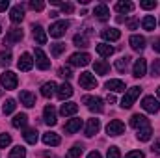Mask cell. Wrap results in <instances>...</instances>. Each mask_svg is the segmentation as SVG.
Listing matches in <instances>:
<instances>
[{
  "label": "cell",
  "instance_id": "6da1fadb",
  "mask_svg": "<svg viewBox=\"0 0 160 158\" xmlns=\"http://www.w3.org/2000/svg\"><path fill=\"white\" fill-rule=\"evenodd\" d=\"M140 93H142V87H138V86L130 87V89L125 93V97L121 99V108H130V106L134 104V101L140 97Z\"/></svg>",
  "mask_w": 160,
  "mask_h": 158
},
{
  "label": "cell",
  "instance_id": "7a4b0ae2",
  "mask_svg": "<svg viewBox=\"0 0 160 158\" xmlns=\"http://www.w3.org/2000/svg\"><path fill=\"white\" fill-rule=\"evenodd\" d=\"M0 84H2L6 89H15V87H17V84H19V78H17V75H15V73L6 71V73H2V75H0Z\"/></svg>",
  "mask_w": 160,
  "mask_h": 158
},
{
  "label": "cell",
  "instance_id": "3957f363",
  "mask_svg": "<svg viewBox=\"0 0 160 158\" xmlns=\"http://www.w3.org/2000/svg\"><path fill=\"white\" fill-rule=\"evenodd\" d=\"M67 28H69V22L67 21H56L54 24H50L48 34H50V37H62L67 32Z\"/></svg>",
  "mask_w": 160,
  "mask_h": 158
},
{
  "label": "cell",
  "instance_id": "277c9868",
  "mask_svg": "<svg viewBox=\"0 0 160 158\" xmlns=\"http://www.w3.org/2000/svg\"><path fill=\"white\" fill-rule=\"evenodd\" d=\"M89 62H91V56L86 54V52H75V54L69 58V63L75 65V67H86Z\"/></svg>",
  "mask_w": 160,
  "mask_h": 158
},
{
  "label": "cell",
  "instance_id": "5b68a950",
  "mask_svg": "<svg viewBox=\"0 0 160 158\" xmlns=\"http://www.w3.org/2000/svg\"><path fill=\"white\" fill-rule=\"evenodd\" d=\"M82 102H84V104H88L91 112L101 114V112L104 110V106H102V99H101V97H84V99H82Z\"/></svg>",
  "mask_w": 160,
  "mask_h": 158
},
{
  "label": "cell",
  "instance_id": "8992f818",
  "mask_svg": "<svg viewBox=\"0 0 160 158\" xmlns=\"http://www.w3.org/2000/svg\"><path fill=\"white\" fill-rule=\"evenodd\" d=\"M142 108L145 110V112H149V114H157L160 112V102L155 99V97H145L143 101H142Z\"/></svg>",
  "mask_w": 160,
  "mask_h": 158
},
{
  "label": "cell",
  "instance_id": "52a82bcc",
  "mask_svg": "<svg viewBox=\"0 0 160 158\" xmlns=\"http://www.w3.org/2000/svg\"><path fill=\"white\" fill-rule=\"evenodd\" d=\"M106 132H108V136H119V134H123V132H125L123 121H119V119L110 121V123L106 125Z\"/></svg>",
  "mask_w": 160,
  "mask_h": 158
},
{
  "label": "cell",
  "instance_id": "ba28073f",
  "mask_svg": "<svg viewBox=\"0 0 160 158\" xmlns=\"http://www.w3.org/2000/svg\"><path fill=\"white\" fill-rule=\"evenodd\" d=\"M78 82L84 89H93V87H97V78H95L91 73H82Z\"/></svg>",
  "mask_w": 160,
  "mask_h": 158
},
{
  "label": "cell",
  "instance_id": "9c48e42d",
  "mask_svg": "<svg viewBox=\"0 0 160 158\" xmlns=\"http://www.w3.org/2000/svg\"><path fill=\"white\" fill-rule=\"evenodd\" d=\"M36 65L39 67L41 71H47L50 67V60L47 58V54L41 48H36Z\"/></svg>",
  "mask_w": 160,
  "mask_h": 158
},
{
  "label": "cell",
  "instance_id": "30bf717a",
  "mask_svg": "<svg viewBox=\"0 0 160 158\" xmlns=\"http://www.w3.org/2000/svg\"><path fill=\"white\" fill-rule=\"evenodd\" d=\"M24 37V34H22V30L21 28H11L9 32H8V36H6V39H4V45L8 43V45H13V43H19V41Z\"/></svg>",
  "mask_w": 160,
  "mask_h": 158
},
{
  "label": "cell",
  "instance_id": "8fae6325",
  "mask_svg": "<svg viewBox=\"0 0 160 158\" xmlns=\"http://www.w3.org/2000/svg\"><path fill=\"white\" fill-rule=\"evenodd\" d=\"M130 126H132V128H138V130H142V128H145V126H151V125H149V119L145 117V116L134 114V116L130 117Z\"/></svg>",
  "mask_w": 160,
  "mask_h": 158
},
{
  "label": "cell",
  "instance_id": "7c38bea8",
  "mask_svg": "<svg viewBox=\"0 0 160 158\" xmlns=\"http://www.w3.org/2000/svg\"><path fill=\"white\" fill-rule=\"evenodd\" d=\"M43 117H45V123L50 125V126H54V125L58 123V119H56V110H54L52 104H47V106H45V110H43Z\"/></svg>",
  "mask_w": 160,
  "mask_h": 158
},
{
  "label": "cell",
  "instance_id": "4fadbf2b",
  "mask_svg": "<svg viewBox=\"0 0 160 158\" xmlns=\"http://www.w3.org/2000/svg\"><path fill=\"white\" fill-rule=\"evenodd\" d=\"M19 69L21 71H30L32 67H34V58L28 54V52H24V54H21V58H19Z\"/></svg>",
  "mask_w": 160,
  "mask_h": 158
},
{
  "label": "cell",
  "instance_id": "5bb4252c",
  "mask_svg": "<svg viewBox=\"0 0 160 158\" xmlns=\"http://www.w3.org/2000/svg\"><path fill=\"white\" fill-rule=\"evenodd\" d=\"M19 101H21V104H24L26 108L36 106V95H34V93H30V91H26V89L19 93Z\"/></svg>",
  "mask_w": 160,
  "mask_h": 158
},
{
  "label": "cell",
  "instance_id": "9a60e30c",
  "mask_svg": "<svg viewBox=\"0 0 160 158\" xmlns=\"http://www.w3.org/2000/svg\"><path fill=\"white\" fill-rule=\"evenodd\" d=\"M145 71H147V62H145L143 58L136 60V62H134V69H132V75H134L136 78H142V77L145 75Z\"/></svg>",
  "mask_w": 160,
  "mask_h": 158
},
{
  "label": "cell",
  "instance_id": "2e32d148",
  "mask_svg": "<svg viewBox=\"0 0 160 158\" xmlns=\"http://www.w3.org/2000/svg\"><path fill=\"white\" fill-rule=\"evenodd\" d=\"M9 19H11V22H21V21L24 19V7H22L21 4L13 6L11 11H9Z\"/></svg>",
  "mask_w": 160,
  "mask_h": 158
},
{
  "label": "cell",
  "instance_id": "e0dca14e",
  "mask_svg": "<svg viewBox=\"0 0 160 158\" xmlns=\"http://www.w3.org/2000/svg\"><path fill=\"white\" fill-rule=\"evenodd\" d=\"M93 15H95L99 21H106V19L110 17V9H108V6H106V4H99V6H95Z\"/></svg>",
  "mask_w": 160,
  "mask_h": 158
},
{
  "label": "cell",
  "instance_id": "ac0fdd59",
  "mask_svg": "<svg viewBox=\"0 0 160 158\" xmlns=\"http://www.w3.org/2000/svg\"><path fill=\"white\" fill-rule=\"evenodd\" d=\"M99 128H101V121L99 119H89L88 121V125H86V136L88 138H91V136H95L97 132H99Z\"/></svg>",
  "mask_w": 160,
  "mask_h": 158
},
{
  "label": "cell",
  "instance_id": "d6986e66",
  "mask_svg": "<svg viewBox=\"0 0 160 158\" xmlns=\"http://www.w3.org/2000/svg\"><path fill=\"white\" fill-rule=\"evenodd\" d=\"M77 112H78V104H77V102H65V104H62V108H60V114H62L63 117L75 116Z\"/></svg>",
  "mask_w": 160,
  "mask_h": 158
},
{
  "label": "cell",
  "instance_id": "ffe728a7",
  "mask_svg": "<svg viewBox=\"0 0 160 158\" xmlns=\"http://www.w3.org/2000/svg\"><path fill=\"white\" fill-rule=\"evenodd\" d=\"M43 143H45V145H52V147H56V145L62 143V138H60L56 132H47V134H43Z\"/></svg>",
  "mask_w": 160,
  "mask_h": 158
},
{
  "label": "cell",
  "instance_id": "44dd1931",
  "mask_svg": "<svg viewBox=\"0 0 160 158\" xmlns=\"http://www.w3.org/2000/svg\"><path fill=\"white\" fill-rule=\"evenodd\" d=\"M101 36H102V39H106V41H118L121 37V32L118 28H104L101 32Z\"/></svg>",
  "mask_w": 160,
  "mask_h": 158
},
{
  "label": "cell",
  "instance_id": "7402d4cb",
  "mask_svg": "<svg viewBox=\"0 0 160 158\" xmlns=\"http://www.w3.org/2000/svg\"><path fill=\"white\" fill-rule=\"evenodd\" d=\"M128 43H130L132 50H138V52H140V50L145 48V37H143V36H130Z\"/></svg>",
  "mask_w": 160,
  "mask_h": 158
},
{
  "label": "cell",
  "instance_id": "603a6c76",
  "mask_svg": "<svg viewBox=\"0 0 160 158\" xmlns=\"http://www.w3.org/2000/svg\"><path fill=\"white\" fill-rule=\"evenodd\" d=\"M80 126H82V121L80 119H69L65 125H63V130L67 132V134H75V132H78Z\"/></svg>",
  "mask_w": 160,
  "mask_h": 158
},
{
  "label": "cell",
  "instance_id": "cb8c5ba5",
  "mask_svg": "<svg viewBox=\"0 0 160 158\" xmlns=\"http://www.w3.org/2000/svg\"><path fill=\"white\" fill-rule=\"evenodd\" d=\"M56 95H58V99H60V101H65V99H69V97L73 95V87H71L69 84H62V86L58 87Z\"/></svg>",
  "mask_w": 160,
  "mask_h": 158
},
{
  "label": "cell",
  "instance_id": "d4e9b609",
  "mask_svg": "<svg viewBox=\"0 0 160 158\" xmlns=\"http://www.w3.org/2000/svg\"><path fill=\"white\" fill-rule=\"evenodd\" d=\"M34 39L38 41L39 45H45L47 43V34H45V30H43V26H39V24H34Z\"/></svg>",
  "mask_w": 160,
  "mask_h": 158
},
{
  "label": "cell",
  "instance_id": "484cf974",
  "mask_svg": "<svg viewBox=\"0 0 160 158\" xmlns=\"http://www.w3.org/2000/svg\"><path fill=\"white\" fill-rule=\"evenodd\" d=\"M97 52H99V56H102V58H110V56L114 54V47H110L108 43H99V45H97Z\"/></svg>",
  "mask_w": 160,
  "mask_h": 158
},
{
  "label": "cell",
  "instance_id": "4316f807",
  "mask_svg": "<svg viewBox=\"0 0 160 158\" xmlns=\"http://www.w3.org/2000/svg\"><path fill=\"white\" fill-rule=\"evenodd\" d=\"M93 69H95L97 75H106V73L110 71V65H108L104 60H97V62L93 63Z\"/></svg>",
  "mask_w": 160,
  "mask_h": 158
},
{
  "label": "cell",
  "instance_id": "83f0119b",
  "mask_svg": "<svg viewBox=\"0 0 160 158\" xmlns=\"http://www.w3.org/2000/svg\"><path fill=\"white\" fill-rule=\"evenodd\" d=\"M56 87H58V86H56L54 82H47V84H43V87H41V95L48 99V97H52V95L56 93Z\"/></svg>",
  "mask_w": 160,
  "mask_h": 158
},
{
  "label": "cell",
  "instance_id": "f1b7e54d",
  "mask_svg": "<svg viewBox=\"0 0 160 158\" xmlns=\"http://www.w3.org/2000/svg\"><path fill=\"white\" fill-rule=\"evenodd\" d=\"M22 136H24L26 143H30V145H36L38 143V130L36 128H26Z\"/></svg>",
  "mask_w": 160,
  "mask_h": 158
},
{
  "label": "cell",
  "instance_id": "f546056e",
  "mask_svg": "<svg viewBox=\"0 0 160 158\" xmlns=\"http://www.w3.org/2000/svg\"><path fill=\"white\" fill-rule=\"evenodd\" d=\"M142 26H143V30L153 32V30H155V26H157L155 17H153V15H145V17H143V21H142Z\"/></svg>",
  "mask_w": 160,
  "mask_h": 158
},
{
  "label": "cell",
  "instance_id": "4dcf8cb0",
  "mask_svg": "<svg viewBox=\"0 0 160 158\" xmlns=\"http://www.w3.org/2000/svg\"><path fill=\"white\" fill-rule=\"evenodd\" d=\"M26 123H28V117H26V114H17L13 121H11V125L15 126V128H24L26 126Z\"/></svg>",
  "mask_w": 160,
  "mask_h": 158
},
{
  "label": "cell",
  "instance_id": "1f68e13d",
  "mask_svg": "<svg viewBox=\"0 0 160 158\" xmlns=\"http://www.w3.org/2000/svg\"><path fill=\"white\" fill-rule=\"evenodd\" d=\"M106 89H112V91H125V82H123V80H108V82H106Z\"/></svg>",
  "mask_w": 160,
  "mask_h": 158
},
{
  "label": "cell",
  "instance_id": "d6a6232c",
  "mask_svg": "<svg viewBox=\"0 0 160 158\" xmlns=\"http://www.w3.org/2000/svg\"><path fill=\"white\" fill-rule=\"evenodd\" d=\"M116 11H119V13H130V11H134V4L132 2H118L116 4Z\"/></svg>",
  "mask_w": 160,
  "mask_h": 158
},
{
  "label": "cell",
  "instance_id": "836d02e7",
  "mask_svg": "<svg viewBox=\"0 0 160 158\" xmlns=\"http://www.w3.org/2000/svg\"><path fill=\"white\" fill-rule=\"evenodd\" d=\"M151 134H153V128L151 126H145V128L138 130V140L140 141H149L151 140Z\"/></svg>",
  "mask_w": 160,
  "mask_h": 158
},
{
  "label": "cell",
  "instance_id": "e575fe53",
  "mask_svg": "<svg viewBox=\"0 0 160 158\" xmlns=\"http://www.w3.org/2000/svg\"><path fill=\"white\" fill-rule=\"evenodd\" d=\"M128 62H130V58H128V56L119 58V60L116 62V69H118L119 73H125V71H127V67H128Z\"/></svg>",
  "mask_w": 160,
  "mask_h": 158
},
{
  "label": "cell",
  "instance_id": "d590c367",
  "mask_svg": "<svg viewBox=\"0 0 160 158\" xmlns=\"http://www.w3.org/2000/svg\"><path fill=\"white\" fill-rule=\"evenodd\" d=\"M9 158H26V149H24V147H21V145L13 147V149H11V153H9Z\"/></svg>",
  "mask_w": 160,
  "mask_h": 158
},
{
  "label": "cell",
  "instance_id": "8d00e7d4",
  "mask_svg": "<svg viewBox=\"0 0 160 158\" xmlns=\"http://www.w3.org/2000/svg\"><path fill=\"white\" fill-rule=\"evenodd\" d=\"M15 101L13 99H8L6 102H4V108H2V112H4V116H9V114H13L15 112Z\"/></svg>",
  "mask_w": 160,
  "mask_h": 158
},
{
  "label": "cell",
  "instance_id": "74e56055",
  "mask_svg": "<svg viewBox=\"0 0 160 158\" xmlns=\"http://www.w3.org/2000/svg\"><path fill=\"white\" fill-rule=\"evenodd\" d=\"M52 4H54V6H60L63 13H73V11H75V6H73V4H69V2L62 4V2H58V0H52Z\"/></svg>",
  "mask_w": 160,
  "mask_h": 158
},
{
  "label": "cell",
  "instance_id": "f35d334b",
  "mask_svg": "<svg viewBox=\"0 0 160 158\" xmlns=\"http://www.w3.org/2000/svg\"><path fill=\"white\" fill-rule=\"evenodd\" d=\"M11 63V52L9 50H2L0 52V65H9Z\"/></svg>",
  "mask_w": 160,
  "mask_h": 158
},
{
  "label": "cell",
  "instance_id": "ab89813d",
  "mask_svg": "<svg viewBox=\"0 0 160 158\" xmlns=\"http://www.w3.org/2000/svg\"><path fill=\"white\" fill-rule=\"evenodd\" d=\"M82 155V145H73L67 153V158H80Z\"/></svg>",
  "mask_w": 160,
  "mask_h": 158
},
{
  "label": "cell",
  "instance_id": "60d3db41",
  "mask_svg": "<svg viewBox=\"0 0 160 158\" xmlns=\"http://www.w3.org/2000/svg\"><path fill=\"white\" fill-rule=\"evenodd\" d=\"M75 45H77V47H82V48H86V47H89V41H88V37H86V36H75Z\"/></svg>",
  "mask_w": 160,
  "mask_h": 158
},
{
  "label": "cell",
  "instance_id": "b9f144b4",
  "mask_svg": "<svg viewBox=\"0 0 160 158\" xmlns=\"http://www.w3.org/2000/svg\"><path fill=\"white\" fill-rule=\"evenodd\" d=\"M50 50H52V56H60V54L65 50V43H54Z\"/></svg>",
  "mask_w": 160,
  "mask_h": 158
},
{
  "label": "cell",
  "instance_id": "7bdbcfd3",
  "mask_svg": "<svg viewBox=\"0 0 160 158\" xmlns=\"http://www.w3.org/2000/svg\"><path fill=\"white\" fill-rule=\"evenodd\" d=\"M28 6H30V9H34V11H43V9H45V2H41V0H32Z\"/></svg>",
  "mask_w": 160,
  "mask_h": 158
},
{
  "label": "cell",
  "instance_id": "ee69618b",
  "mask_svg": "<svg viewBox=\"0 0 160 158\" xmlns=\"http://www.w3.org/2000/svg\"><path fill=\"white\" fill-rule=\"evenodd\" d=\"M11 143V136L9 134H0V149H6Z\"/></svg>",
  "mask_w": 160,
  "mask_h": 158
},
{
  "label": "cell",
  "instance_id": "f6af8a7d",
  "mask_svg": "<svg viewBox=\"0 0 160 158\" xmlns=\"http://www.w3.org/2000/svg\"><path fill=\"white\" fill-rule=\"evenodd\" d=\"M151 75L153 77H160V60H155L151 65Z\"/></svg>",
  "mask_w": 160,
  "mask_h": 158
},
{
  "label": "cell",
  "instance_id": "bcb514c9",
  "mask_svg": "<svg viewBox=\"0 0 160 158\" xmlns=\"http://www.w3.org/2000/svg\"><path fill=\"white\" fill-rule=\"evenodd\" d=\"M106 158H121V153L118 147H110L108 149V155H106Z\"/></svg>",
  "mask_w": 160,
  "mask_h": 158
},
{
  "label": "cell",
  "instance_id": "7dc6e473",
  "mask_svg": "<svg viewBox=\"0 0 160 158\" xmlns=\"http://www.w3.org/2000/svg\"><path fill=\"white\" fill-rule=\"evenodd\" d=\"M140 6L143 9H153V7H157V2L155 0H143V2H140Z\"/></svg>",
  "mask_w": 160,
  "mask_h": 158
},
{
  "label": "cell",
  "instance_id": "c3c4849f",
  "mask_svg": "<svg viewBox=\"0 0 160 158\" xmlns=\"http://www.w3.org/2000/svg\"><path fill=\"white\" fill-rule=\"evenodd\" d=\"M58 73H60V77H62V78H71V77H73V73H71V69H69V67H62Z\"/></svg>",
  "mask_w": 160,
  "mask_h": 158
},
{
  "label": "cell",
  "instance_id": "681fc988",
  "mask_svg": "<svg viewBox=\"0 0 160 158\" xmlns=\"http://www.w3.org/2000/svg\"><path fill=\"white\" fill-rule=\"evenodd\" d=\"M125 158H143V153L142 151H130V153H127Z\"/></svg>",
  "mask_w": 160,
  "mask_h": 158
},
{
  "label": "cell",
  "instance_id": "f907efd6",
  "mask_svg": "<svg viewBox=\"0 0 160 158\" xmlns=\"http://www.w3.org/2000/svg\"><path fill=\"white\" fill-rule=\"evenodd\" d=\"M128 28H130V30H136V28H138V21H136V19H130V21H128Z\"/></svg>",
  "mask_w": 160,
  "mask_h": 158
},
{
  "label": "cell",
  "instance_id": "816d5d0a",
  "mask_svg": "<svg viewBox=\"0 0 160 158\" xmlns=\"http://www.w3.org/2000/svg\"><path fill=\"white\" fill-rule=\"evenodd\" d=\"M9 7V2L8 0H0V11H6Z\"/></svg>",
  "mask_w": 160,
  "mask_h": 158
},
{
  "label": "cell",
  "instance_id": "f5cc1de1",
  "mask_svg": "<svg viewBox=\"0 0 160 158\" xmlns=\"http://www.w3.org/2000/svg\"><path fill=\"white\" fill-rule=\"evenodd\" d=\"M151 151H153L155 155H160V140H157V143L153 145V149H151Z\"/></svg>",
  "mask_w": 160,
  "mask_h": 158
},
{
  "label": "cell",
  "instance_id": "db71d44e",
  "mask_svg": "<svg viewBox=\"0 0 160 158\" xmlns=\"http://www.w3.org/2000/svg\"><path fill=\"white\" fill-rule=\"evenodd\" d=\"M153 48H155V52H160V37L153 43Z\"/></svg>",
  "mask_w": 160,
  "mask_h": 158
},
{
  "label": "cell",
  "instance_id": "11a10c76",
  "mask_svg": "<svg viewBox=\"0 0 160 158\" xmlns=\"http://www.w3.org/2000/svg\"><path fill=\"white\" fill-rule=\"evenodd\" d=\"M88 158H102V156H101V153L93 151V153H89V155H88Z\"/></svg>",
  "mask_w": 160,
  "mask_h": 158
},
{
  "label": "cell",
  "instance_id": "9f6ffc18",
  "mask_svg": "<svg viewBox=\"0 0 160 158\" xmlns=\"http://www.w3.org/2000/svg\"><path fill=\"white\" fill-rule=\"evenodd\" d=\"M106 101H108L110 104H114V102H116V97H114V95H108V99H106Z\"/></svg>",
  "mask_w": 160,
  "mask_h": 158
},
{
  "label": "cell",
  "instance_id": "6f0895ef",
  "mask_svg": "<svg viewBox=\"0 0 160 158\" xmlns=\"http://www.w3.org/2000/svg\"><path fill=\"white\" fill-rule=\"evenodd\" d=\"M157 95H158V97H160V87H158V89H157Z\"/></svg>",
  "mask_w": 160,
  "mask_h": 158
},
{
  "label": "cell",
  "instance_id": "680465c9",
  "mask_svg": "<svg viewBox=\"0 0 160 158\" xmlns=\"http://www.w3.org/2000/svg\"><path fill=\"white\" fill-rule=\"evenodd\" d=\"M0 32H2V26H0Z\"/></svg>",
  "mask_w": 160,
  "mask_h": 158
}]
</instances>
